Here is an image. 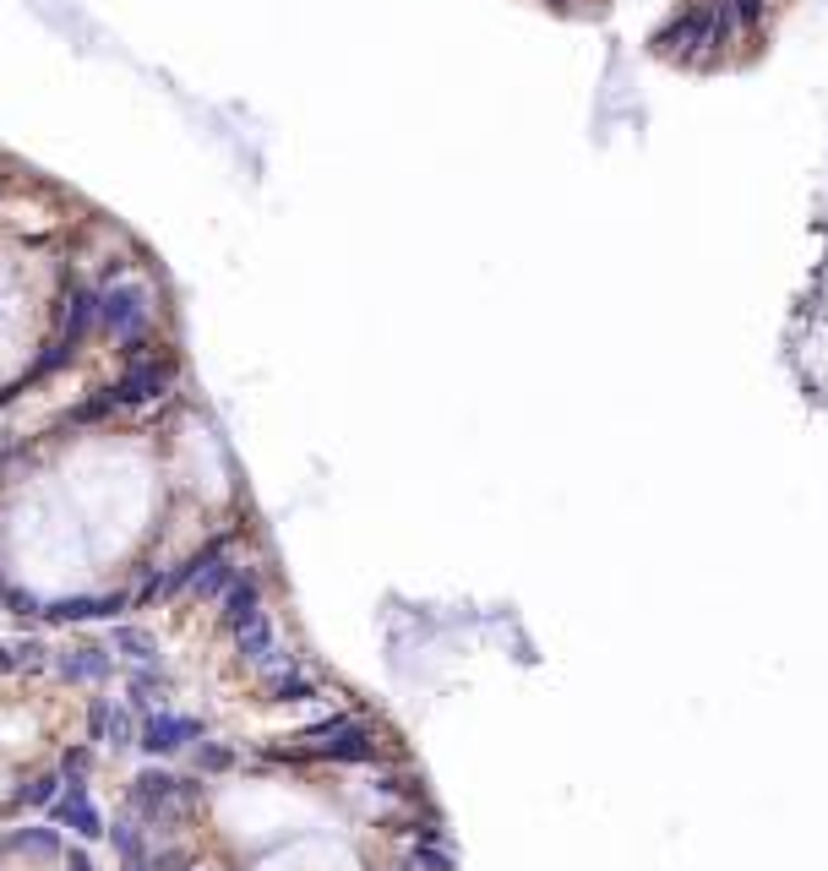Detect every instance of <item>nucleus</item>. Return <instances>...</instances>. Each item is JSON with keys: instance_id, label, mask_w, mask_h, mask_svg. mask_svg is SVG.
I'll return each mask as SVG.
<instances>
[{"instance_id": "2", "label": "nucleus", "mask_w": 828, "mask_h": 871, "mask_svg": "<svg viewBox=\"0 0 828 871\" xmlns=\"http://www.w3.org/2000/svg\"><path fill=\"white\" fill-rule=\"evenodd\" d=\"M148 321H154V305H148V294L137 284H115V290L99 294V327L115 332L121 343H143Z\"/></svg>"}, {"instance_id": "3", "label": "nucleus", "mask_w": 828, "mask_h": 871, "mask_svg": "<svg viewBox=\"0 0 828 871\" xmlns=\"http://www.w3.org/2000/svg\"><path fill=\"white\" fill-rule=\"evenodd\" d=\"M44 817L60 823V828H71V834H82V839H99V834H104V817H99V806H93V795H88L82 779H66V790L55 795V806H49Z\"/></svg>"}, {"instance_id": "4", "label": "nucleus", "mask_w": 828, "mask_h": 871, "mask_svg": "<svg viewBox=\"0 0 828 871\" xmlns=\"http://www.w3.org/2000/svg\"><path fill=\"white\" fill-rule=\"evenodd\" d=\"M110 670H115V659H110L104 643H82V648H71V654L60 659V676H66V681H104Z\"/></svg>"}, {"instance_id": "1", "label": "nucleus", "mask_w": 828, "mask_h": 871, "mask_svg": "<svg viewBox=\"0 0 828 871\" xmlns=\"http://www.w3.org/2000/svg\"><path fill=\"white\" fill-rule=\"evenodd\" d=\"M202 740H207L202 720L174 714V709H148L143 725H137V746L154 751V757H180V751H191V746H202Z\"/></svg>"}]
</instances>
